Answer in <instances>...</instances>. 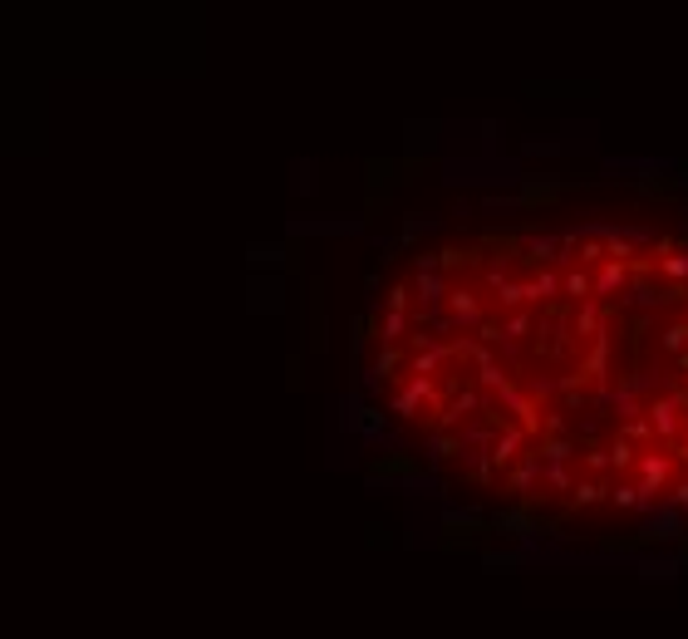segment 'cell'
<instances>
[{"label":"cell","instance_id":"1","mask_svg":"<svg viewBox=\"0 0 688 639\" xmlns=\"http://www.w3.org/2000/svg\"><path fill=\"white\" fill-rule=\"evenodd\" d=\"M497 256L521 497L590 526L688 517V217L590 207Z\"/></svg>","mask_w":688,"mask_h":639}]
</instances>
